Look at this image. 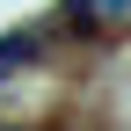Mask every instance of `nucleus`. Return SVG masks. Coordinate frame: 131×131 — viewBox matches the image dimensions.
<instances>
[{
    "label": "nucleus",
    "mask_w": 131,
    "mask_h": 131,
    "mask_svg": "<svg viewBox=\"0 0 131 131\" xmlns=\"http://www.w3.org/2000/svg\"><path fill=\"white\" fill-rule=\"evenodd\" d=\"M73 29H102V22H131V0H66Z\"/></svg>",
    "instance_id": "obj_1"
},
{
    "label": "nucleus",
    "mask_w": 131,
    "mask_h": 131,
    "mask_svg": "<svg viewBox=\"0 0 131 131\" xmlns=\"http://www.w3.org/2000/svg\"><path fill=\"white\" fill-rule=\"evenodd\" d=\"M37 51H44V37H0V80H7L15 66H29Z\"/></svg>",
    "instance_id": "obj_2"
}]
</instances>
